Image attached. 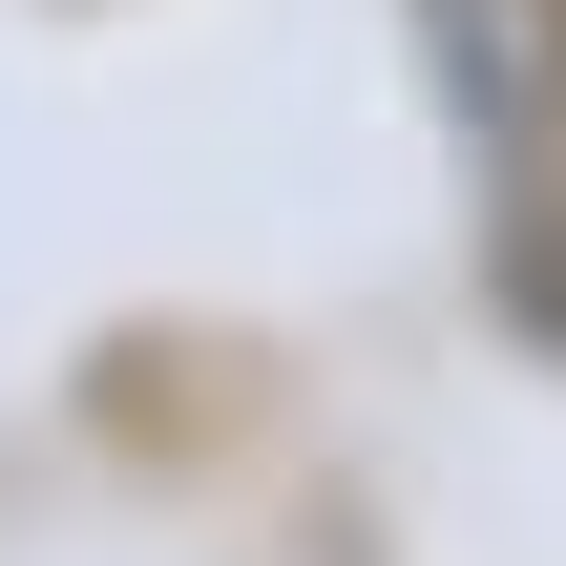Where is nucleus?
Returning a JSON list of instances; mask_svg holds the SVG:
<instances>
[{
  "mask_svg": "<svg viewBox=\"0 0 566 566\" xmlns=\"http://www.w3.org/2000/svg\"><path fill=\"white\" fill-rule=\"evenodd\" d=\"M420 42H441V84H462L483 147H546V105H566V0H420Z\"/></svg>",
  "mask_w": 566,
  "mask_h": 566,
  "instance_id": "nucleus-1",
  "label": "nucleus"
}]
</instances>
